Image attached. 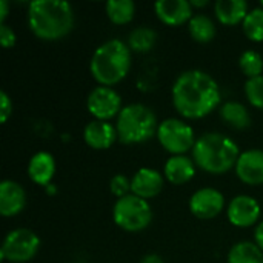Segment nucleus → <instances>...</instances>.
I'll return each instance as SVG.
<instances>
[{"label": "nucleus", "mask_w": 263, "mask_h": 263, "mask_svg": "<svg viewBox=\"0 0 263 263\" xmlns=\"http://www.w3.org/2000/svg\"><path fill=\"white\" fill-rule=\"evenodd\" d=\"M156 40H157V34L154 29L148 26H139L129 32L128 46L134 52H148L156 45Z\"/></svg>", "instance_id": "b1692460"}, {"label": "nucleus", "mask_w": 263, "mask_h": 263, "mask_svg": "<svg viewBox=\"0 0 263 263\" xmlns=\"http://www.w3.org/2000/svg\"><path fill=\"white\" fill-rule=\"evenodd\" d=\"M227 216L231 225L237 228H248L257 223L260 217V205L254 197L240 194L230 202Z\"/></svg>", "instance_id": "9b49d317"}, {"label": "nucleus", "mask_w": 263, "mask_h": 263, "mask_svg": "<svg viewBox=\"0 0 263 263\" xmlns=\"http://www.w3.org/2000/svg\"><path fill=\"white\" fill-rule=\"evenodd\" d=\"M9 12V6L6 0H0V23H5V18Z\"/></svg>", "instance_id": "2f4dec72"}, {"label": "nucleus", "mask_w": 263, "mask_h": 263, "mask_svg": "<svg viewBox=\"0 0 263 263\" xmlns=\"http://www.w3.org/2000/svg\"><path fill=\"white\" fill-rule=\"evenodd\" d=\"M108 18L116 25L129 23L136 14V5L133 0H108L105 5Z\"/></svg>", "instance_id": "4be33fe9"}, {"label": "nucleus", "mask_w": 263, "mask_h": 263, "mask_svg": "<svg viewBox=\"0 0 263 263\" xmlns=\"http://www.w3.org/2000/svg\"><path fill=\"white\" fill-rule=\"evenodd\" d=\"M0 43L3 48H12L15 45V32L6 23H0Z\"/></svg>", "instance_id": "c85d7f7f"}, {"label": "nucleus", "mask_w": 263, "mask_h": 263, "mask_svg": "<svg viewBox=\"0 0 263 263\" xmlns=\"http://www.w3.org/2000/svg\"><path fill=\"white\" fill-rule=\"evenodd\" d=\"M165 177L173 185H183L196 174V163L186 156H171L163 168Z\"/></svg>", "instance_id": "a211bd4d"}, {"label": "nucleus", "mask_w": 263, "mask_h": 263, "mask_svg": "<svg viewBox=\"0 0 263 263\" xmlns=\"http://www.w3.org/2000/svg\"><path fill=\"white\" fill-rule=\"evenodd\" d=\"M237 177L251 186L263 183V151L262 149H248L240 153L236 163Z\"/></svg>", "instance_id": "f8f14e48"}, {"label": "nucleus", "mask_w": 263, "mask_h": 263, "mask_svg": "<svg viewBox=\"0 0 263 263\" xmlns=\"http://www.w3.org/2000/svg\"><path fill=\"white\" fill-rule=\"evenodd\" d=\"M86 108L96 120L108 122L122 111V97L109 86H97L89 92Z\"/></svg>", "instance_id": "1a4fd4ad"}, {"label": "nucleus", "mask_w": 263, "mask_h": 263, "mask_svg": "<svg viewBox=\"0 0 263 263\" xmlns=\"http://www.w3.org/2000/svg\"><path fill=\"white\" fill-rule=\"evenodd\" d=\"M254 243L260 248L263 251V222H260L257 227H256V231H254Z\"/></svg>", "instance_id": "7c9ffc66"}, {"label": "nucleus", "mask_w": 263, "mask_h": 263, "mask_svg": "<svg viewBox=\"0 0 263 263\" xmlns=\"http://www.w3.org/2000/svg\"><path fill=\"white\" fill-rule=\"evenodd\" d=\"M40 248L39 236L26 228H17L6 234L2 248L0 257L2 260L11 263H25L34 259Z\"/></svg>", "instance_id": "6e6552de"}, {"label": "nucleus", "mask_w": 263, "mask_h": 263, "mask_svg": "<svg viewBox=\"0 0 263 263\" xmlns=\"http://www.w3.org/2000/svg\"><path fill=\"white\" fill-rule=\"evenodd\" d=\"M188 31L193 40L199 43H208L216 37V25L205 14H196L188 22Z\"/></svg>", "instance_id": "412c9836"}, {"label": "nucleus", "mask_w": 263, "mask_h": 263, "mask_svg": "<svg viewBox=\"0 0 263 263\" xmlns=\"http://www.w3.org/2000/svg\"><path fill=\"white\" fill-rule=\"evenodd\" d=\"M117 139L116 126L105 120H92L83 129V140L92 149H108Z\"/></svg>", "instance_id": "dca6fc26"}, {"label": "nucleus", "mask_w": 263, "mask_h": 263, "mask_svg": "<svg viewBox=\"0 0 263 263\" xmlns=\"http://www.w3.org/2000/svg\"><path fill=\"white\" fill-rule=\"evenodd\" d=\"M131 68V49L128 43L119 39H111L96 48L89 71L100 86H112L122 82Z\"/></svg>", "instance_id": "20e7f679"}, {"label": "nucleus", "mask_w": 263, "mask_h": 263, "mask_svg": "<svg viewBox=\"0 0 263 263\" xmlns=\"http://www.w3.org/2000/svg\"><path fill=\"white\" fill-rule=\"evenodd\" d=\"M228 263H263V251L253 242H239L230 250Z\"/></svg>", "instance_id": "5701e85b"}, {"label": "nucleus", "mask_w": 263, "mask_h": 263, "mask_svg": "<svg viewBox=\"0 0 263 263\" xmlns=\"http://www.w3.org/2000/svg\"><path fill=\"white\" fill-rule=\"evenodd\" d=\"M157 140L165 148V151L173 156H185L186 151L193 149L196 145L194 129L180 119H165L159 123Z\"/></svg>", "instance_id": "0eeeda50"}, {"label": "nucleus", "mask_w": 263, "mask_h": 263, "mask_svg": "<svg viewBox=\"0 0 263 263\" xmlns=\"http://www.w3.org/2000/svg\"><path fill=\"white\" fill-rule=\"evenodd\" d=\"M220 117L228 126L234 129H245L251 125V116L247 106L239 102H225L220 106Z\"/></svg>", "instance_id": "aec40b11"}, {"label": "nucleus", "mask_w": 263, "mask_h": 263, "mask_svg": "<svg viewBox=\"0 0 263 263\" xmlns=\"http://www.w3.org/2000/svg\"><path fill=\"white\" fill-rule=\"evenodd\" d=\"M245 35L251 42H263V8L257 6L248 12L242 23Z\"/></svg>", "instance_id": "393cba45"}, {"label": "nucleus", "mask_w": 263, "mask_h": 263, "mask_svg": "<svg viewBox=\"0 0 263 263\" xmlns=\"http://www.w3.org/2000/svg\"><path fill=\"white\" fill-rule=\"evenodd\" d=\"M260 6H262V8H263V2H262V3H260Z\"/></svg>", "instance_id": "c9c22d12"}, {"label": "nucleus", "mask_w": 263, "mask_h": 263, "mask_svg": "<svg viewBox=\"0 0 263 263\" xmlns=\"http://www.w3.org/2000/svg\"><path fill=\"white\" fill-rule=\"evenodd\" d=\"M55 173V160L46 151L35 153L28 163V176L35 185L48 186Z\"/></svg>", "instance_id": "f3484780"}, {"label": "nucleus", "mask_w": 263, "mask_h": 263, "mask_svg": "<svg viewBox=\"0 0 263 263\" xmlns=\"http://www.w3.org/2000/svg\"><path fill=\"white\" fill-rule=\"evenodd\" d=\"M225 197L219 190L200 188L190 199V210L197 219H214L223 210Z\"/></svg>", "instance_id": "9d476101"}, {"label": "nucleus", "mask_w": 263, "mask_h": 263, "mask_svg": "<svg viewBox=\"0 0 263 263\" xmlns=\"http://www.w3.org/2000/svg\"><path fill=\"white\" fill-rule=\"evenodd\" d=\"M163 188V177L157 170L140 168L131 179V194L140 199H153L160 194Z\"/></svg>", "instance_id": "4468645a"}, {"label": "nucleus", "mask_w": 263, "mask_h": 263, "mask_svg": "<svg viewBox=\"0 0 263 263\" xmlns=\"http://www.w3.org/2000/svg\"><path fill=\"white\" fill-rule=\"evenodd\" d=\"M45 191H46V193H48L49 196H54V194L57 193V188H55V186H54L52 183H49L48 186H45Z\"/></svg>", "instance_id": "f704fd0d"}, {"label": "nucleus", "mask_w": 263, "mask_h": 263, "mask_svg": "<svg viewBox=\"0 0 263 263\" xmlns=\"http://www.w3.org/2000/svg\"><path fill=\"white\" fill-rule=\"evenodd\" d=\"M239 66L248 79H256V77L262 76L263 57L257 51L248 49V51L242 52V55L239 59Z\"/></svg>", "instance_id": "a878e982"}, {"label": "nucleus", "mask_w": 263, "mask_h": 263, "mask_svg": "<svg viewBox=\"0 0 263 263\" xmlns=\"http://www.w3.org/2000/svg\"><path fill=\"white\" fill-rule=\"evenodd\" d=\"M239 156L237 143L220 133H206L200 136L193 148L194 163L210 174H225L236 168Z\"/></svg>", "instance_id": "7ed1b4c3"}, {"label": "nucleus", "mask_w": 263, "mask_h": 263, "mask_svg": "<svg viewBox=\"0 0 263 263\" xmlns=\"http://www.w3.org/2000/svg\"><path fill=\"white\" fill-rule=\"evenodd\" d=\"M217 20L225 26L243 23L248 15V3L245 0H217L214 5Z\"/></svg>", "instance_id": "6ab92c4d"}, {"label": "nucleus", "mask_w": 263, "mask_h": 263, "mask_svg": "<svg viewBox=\"0 0 263 263\" xmlns=\"http://www.w3.org/2000/svg\"><path fill=\"white\" fill-rule=\"evenodd\" d=\"M154 11L168 26H180L193 17V6L188 0H159L154 3Z\"/></svg>", "instance_id": "ddd939ff"}, {"label": "nucleus", "mask_w": 263, "mask_h": 263, "mask_svg": "<svg viewBox=\"0 0 263 263\" xmlns=\"http://www.w3.org/2000/svg\"><path fill=\"white\" fill-rule=\"evenodd\" d=\"M220 103L219 83L205 71L182 72L173 85V105L185 119H202Z\"/></svg>", "instance_id": "f257e3e1"}, {"label": "nucleus", "mask_w": 263, "mask_h": 263, "mask_svg": "<svg viewBox=\"0 0 263 263\" xmlns=\"http://www.w3.org/2000/svg\"><path fill=\"white\" fill-rule=\"evenodd\" d=\"M109 190L117 199H122L131 194V180H128V177L123 174H116L109 182Z\"/></svg>", "instance_id": "cd10ccee"}, {"label": "nucleus", "mask_w": 263, "mask_h": 263, "mask_svg": "<svg viewBox=\"0 0 263 263\" xmlns=\"http://www.w3.org/2000/svg\"><path fill=\"white\" fill-rule=\"evenodd\" d=\"M208 5V0H193L191 2V6L194 8H203V6H206Z\"/></svg>", "instance_id": "72a5a7b5"}, {"label": "nucleus", "mask_w": 263, "mask_h": 263, "mask_svg": "<svg viewBox=\"0 0 263 263\" xmlns=\"http://www.w3.org/2000/svg\"><path fill=\"white\" fill-rule=\"evenodd\" d=\"M140 263H165V262H163V259H162L160 256H157V254H146V256L142 259V262Z\"/></svg>", "instance_id": "473e14b6"}, {"label": "nucleus", "mask_w": 263, "mask_h": 263, "mask_svg": "<svg viewBox=\"0 0 263 263\" xmlns=\"http://www.w3.org/2000/svg\"><path fill=\"white\" fill-rule=\"evenodd\" d=\"M157 117L151 108L142 103H131L122 108L117 116V137L125 145L149 140L157 134Z\"/></svg>", "instance_id": "39448f33"}, {"label": "nucleus", "mask_w": 263, "mask_h": 263, "mask_svg": "<svg viewBox=\"0 0 263 263\" xmlns=\"http://www.w3.org/2000/svg\"><path fill=\"white\" fill-rule=\"evenodd\" d=\"M245 96L254 108L263 109V76L247 80Z\"/></svg>", "instance_id": "bb28decb"}, {"label": "nucleus", "mask_w": 263, "mask_h": 263, "mask_svg": "<svg viewBox=\"0 0 263 263\" xmlns=\"http://www.w3.org/2000/svg\"><path fill=\"white\" fill-rule=\"evenodd\" d=\"M11 114H12V102L9 96L5 91H2L0 92V122L6 123Z\"/></svg>", "instance_id": "c756f323"}, {"label": "nucleus", "mask_w": 263, "mask_h": 263, "mask_svg": "<svg viewBox=\"0 0 263 263\" xmlns=\"http://www.w3.org/2000/svg\"><path fill=\"white\" fill-rule=\"evenodd\" d=\"M112 219L119 228L128 233L145 230L153 220V211L148 200L134 194L117 199L112 208Z\"/></svg>", "instance_id": "423d86ee"}, {"label": "nucleus", "mask_w": 263, "mask_h": 263, "mask_svg": "<svg viewBox=\"0 0 263 263\" xmlns=\"http://www.w3.org/2000/svg\"><path fill=\"white\" fill-rule=\"evenodd\" d=\"M26 205V193L23 186L14 180H3L0 183V214L12 217L23 211Z\"/></svg>", "instance_id": "2eb2a0df"}, {"label": "nucleus", "mask_w": 263, "mask_h": 263, "mask_svg": "<svg viewBox=\"0 0 263 263\" xmlns=\"http://www.w3.org/2000/svg\"><path fill=\"white\" fill-rule=\"evenodd\" d=\"M28 25L40 40H59L74 26V12L68 2L34 0L28 6Z\"/></svg>", "instance_id": "f03ea898"}]
</instances>
